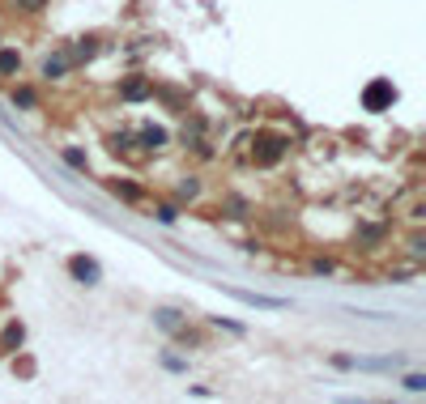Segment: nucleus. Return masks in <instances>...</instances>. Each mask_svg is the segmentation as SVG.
<instances>
[{
    "mask_svg": "<svg viewBox=\"0 0 426 404\" xmlns=\"http://www.w3.org/2000/svg\"><path fill=\"white\" fill-rule=\"evenodd\" d=\"M397 102V85L388 81V77H380V81H371L367 89H363V107L367 111H384V107H393Z\"/></svg>",
    "mask_w": 426,
    "mask_h": 404,
    "instance_id": "obj_1",
    "label": "nucleus"
},
{
    "mask_svg": "<svg viewBox=\"0 0 426 404\" xmlns=\"http://www.w3.org/2000/svg\"><path fill=\"white\" fill-rule=\"evenodd\" d=\"M68 273H73V281H81V285H98V281H102V264H98L94 256H73V260H68Z\"/></svg>",
    "mask_w": 426,
    "mask_h": 404,
    "instance_id": "obj_2",
    "label": "nucleus"
},
{
    "mask_svg": "<svg viewBox=\"0 0 426 404\" xmlns=\"http://www.w3.org/2000/svg\"><path fill=\"white\" fill-rule=\"evenodd\" d=\"M68 68H73L68 51H55V55H43V64H38V77H43V81H60Z\"/></svg>",
    "mask_w": 426,
    "mask_h": 404,
    "instance_id": "obj_3",
    "label": "nucleus"
},
{
    "mask_svg": "<svg viewBox=\"0 0 426 404\" xmlns=\"http://www.w3.org/2000/svg\"><path fill=\"white\" fill-rule=\"evenodd\" d=\"M154 324H158L166 337H179V332H183V324H188V315H183V311H175V307H158V311H154Z\"/></svg>",
    "mask_w": 426,
    "mask_h": 404,
    "instance_id": "obj_4",
    "label": "nucleus"
},
{
    "mask_svg": "<svg viewBox=\"0 0 426 404\" xmlns=\"http://www.w3.org/2000/svg\"><path fill=\"white\" fill-rule=\"evenodd\" d=\"M119 98H124V102H145V98H154V85H149L145 77H132V81L119 85Z\"/></svg>",
    "mask_w": 426,
    "mask_h": 404,
    "instance_id": "obj_5",
    "label": "nucleus"
},
{
    "mask_svg": "<svg viewBox=\"0 0 426 404\" xmlns=\"http://www.w3.org/2000/svg\"><path fill=\"white\" fill-rule=\"evenodd\" d=\"M166 141H171V132H166L162 124H145V128H141V149L158 153V149H166Z\"/></svg>",
    "mask_w": 426,
    "mask_h": 404,
    "instance_id": "obj_6",
    "label": "nucleus"
},
{
    "mask_svg": "<svg viewBox=\"0 0 426 404\" xmlns=\"http://www.w3.org/2000/svg\"><path fill=\"white\" fill-rule=\"evenodd\" d=\"M282 153H286V141H282V136H269V141H260L256 162H260V166H273V162H282Z\"/></svg>",
    "mask_w": 426,
    "mask_h": 404,
    "instance_id": "obj_7",
    "label": "nucleus"
},
{
    "mask_svg": "<svg viewBox=\"0 0 426 404\" xmlns=\"http://www.w3.org/2000/svg\"><path fill=\"white\" fill-rule=\"evenodd\" d=\"M107 192H111V196H119V200H128V204H137V200L145 196V192H141L137 183H128V179H107Z\"/></svg>",
    "mask_w": 426,
    "mask_h": 404,
    "instance_id": "obj_8",
    "label": "nucleus"
},
{
    "mask_svg": "<svg viewBox=\"0 0 426 404\" xmlns=\"http://www.w3.org/2000/svg\"><path fill=\"white\" fill-rule=\"evenodd\" d=\"M17 72H21V51L0 47V81H9V77H17Z\"/></svg>",
    "mask_w": 426,
    "mask_h": 404,
    "instance_id": "obj_9",
    "label": "nucleus"
},
{
    "mask_svg": "<svg viewBox=\"0 0 426 404\" xmlns=\"http://www.w3.org/2000/svg\"><path fill=\"white\" fill-rule=\"evenodd\" d=\"M9 98H13V107H21V111H34V107H38V94H34L30 85H13Z\"/></svg>",
    "mask_w": 426,
    "mask_h": 404,
    "instance_id": "obj_10",
    "label": "nucleus"
},
{
    "mask_svg": "<svg viewBox=\"0 0 426 404\" xmlns=\"http://www.w3.org/2000/svg\"><path fill=\"white\" fill-rule=\"evenodd\" d=\"M94 51H98V38H77V47H73V64H85V60H94Z\"/></svg>",
    "mask_w": 426,
    "mask_h": 404,
    "instance_id": "obj_11",
    "label": "nucleus"
},
{
    "mask_svg": "<svg viewBox=\"0 0 426 404\" xmlns=\"http://www.w3.org/2000/svg\"><path fill=\"white\" fill-rule=\"evenodd\" d=\"M239 298H243L247 307H265V311H282V307H286L282 298H260V294H239Z\"/></svg>",
    "mask_w": 426,
    "mask_h": 404,
    "instance_id": "obj_12",
    "label": "nucleus"
},
{
    "mask_svg": "<svg viewBox=\"0 0 426 404\" xmlns=\"http://www.w3.org/2000/svg\"><path fill=\"white\" fill-rule=\"evenodd\" d=\"M21 341H26V328H21V324H9V328H4V349H17Z\"/></svg>",
    "mask_w": 426,
    "mask_h": 404,
    "instance_id": "obj_13",
    "label": "nucleus"
},
{
    "mask_svg": "<svg viewBox=\"0 0 426 404\" xmlns=\"http://www.w3.org/2000/svg\"><path fill=\"white\" fill-rule=\"evenodd\" d=\"M192 196H201V179H196V175H188V179L179 183V200H192Z\"/></svg>",
    "mask_w": 426,
    "mask_h": 404,
    "instance_id": "obj_14",
    "label": "nucleus"
},
{
    "mask_svg": "<svg viewBox=\"0 0 426 404\" xmlns=\"http://www.w3.org/2000/svg\"><path fill=\"white\" fill-rule=\"evenodd\" d=\"M64 162H68L73 170H85V166H90V158H85L81 149H64Z\"/></svg>",
    "mask_w": 426,
    "mask_h": 404,
    "instance_id": "obj_15",
    "label": "nucleus"
},
{
    "mask_svg": "<svg viewBox=\"0 0 426 404\" xmlns=\"http://www.w3.org/2000/svg\"><path fill=\"white\" fill-rule=\"evenodd\" d=\"M401 383H405V392H414V396H422L426 392V375H405Z\"/></svg>",
    "mask_w": 426,
    "mask_h": 404,
    "instance_id": "obj_16",
    "label": "nucleus"
},
{
    "mask_svg": "<svg viewBox=\"0 0 426 404\" xmlns=\"http://www.w3.org/2000/svg\"><path fill=\"white\" fill-rule=\"evenodd\" d=\"M154 217H158L162 226H171V222L179 217V209H175V204H158V209H154Z\"/></svg>",
    "mask_w": 426,
    "mask_h": 404,
    "instance_id": "obj_17",
    "label": "nucleus"
},
{
    "mask_svg": "<svg viewBox=\"0 0 426 404\" xmlns=\"http://www.w3.org/2000/svg\"><path fill=\"white\" fill-rule=\"evenodd\" d=\"M410 256H414V260H422V256H426V239H422V234L410 239Z\"/></svg>",
    "mask_w": 426,
    "mask_h": 404,
    "instance_id": "obj_18",
    "label": "nucleus"
},
{
    "mask_svg": "<svg viewBox=\"0 0 426 404\" xmlns=\"http://www.w3.org/2000/svg\"><path fill=\"white\" fill-rule=\"evenodd\" d=\"M17 4H21V9H30V13H34V9H43V4H47V0H17Z\"/></svg>",
    "mask_w": 426,
    "mask_h": 404,
    "instance_id": "obj_19",
    "label": "nucleus"
}]
</instances>
